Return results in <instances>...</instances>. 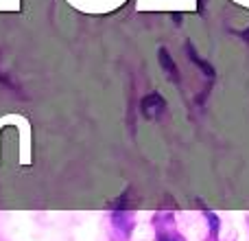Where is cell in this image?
<instances>
[{"instance_id":"cell-1","label":"cell","mask_w":249,"mask_h":241,"mask_svg":"<svg viewBox=\"0 0 249 241\" xmlns=\"http://www.w3.org/2000/svg\"><path fill=\"white\" fill-rule=\"evenodd\" d=\"M140 112L144 119H158L160 114L166 112V99L158 92H151L140 101Z\"/></svg>"},{"instance_id":"cell-2","label":"cell","mask_w":249,"mask_h":241,"mask_svg":"<svg viewBox=\"0 0 249 241\" xmlns=\"http://www.w3.org/2000/svg\"><path fill=\"white\" fill-rule=\"evenodd\" d=\"M158 60H160V66H162V70L166 73V77L171 79V81L179 83V73H177V66H175V61H173L168 48H160V51H158Z\"/></svg>"},{"instance_id":"cell-3","label":"cell","mask_w":249,"mask_h":241,"mask_svg":"<svg viewBox=\"0 0 249 241\" xmlns=\"http://www.w3.org/2000/svg\"><path fill=\"white\" fill-rule=\"evenodd\" d=\"M186 51H188V57H190V60H193L195 61V64H197L199 66V68H201L203 70V75H206V77L208 79H212V77H214V68H212V66L210 64H208V61H203L201 60V57H199L197 55V53H195V48H193V44H186Z\"/></svg>"},{"instance_id":"cell-4","label":"cell","mask_w":249,"mask_h":241,"mask_svg":"<svg viewBox=\"0 0 249 241\" xmlns=\"http://www.w3.org/2000/svg\"><path fill=\"white\" fill-rule=\"evenodd\" d=\"M158 241H179V237H177V235H171V233H160Z\"/></svg>"},{"instance_id":"cell-5","label":"cell","mask_w":249,"mask_h":241,"mask_svg":"<svg viewBox=\"0 0 249 241\" xmlns=\"http://www.w3.org/2000/svg\"><path fill=\"white\" fill-rule=\"evenodd\" d=\"M243 38H245V40H249V29L245 31V33H243Z\"/></svg>"}]
</instances>
